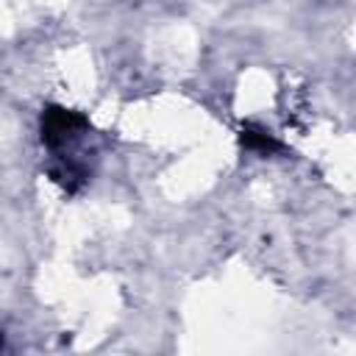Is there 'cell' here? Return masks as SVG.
<instances>
[{
    "mask_svg": "<svg viewBox=\"0 0 356 356\" xmlns=\"http://www.w3.org/2000/svg\"><path fill=\"white\" fill-rule=\"evenodd\" d=\"M86 128H89V120L81 111H72L64 106H47L42 111V142L53 150L67 145L70 139H75Z\"/></svg>",
    "mask_w": 356,
    "mask_h": 356,
    "instance_id": "1",
    "label": "cell"
},
{
    "mask_svg": "<svg viewBox=\"0 0 356 356\" xmlns=\"http://www.w3.org/2000/svg\"><path fill=\"white\" fill-rule=\"evenodd\" d=\"M239 142H242L248 150H256V153H264V156L281 150V142H278L273 134H267L264 128H256V125H245L242 134H239Z\"/></svg>",
    "mask_w": 356,
    "mask_h": 356,
    "instance_id": "2",
    "label": "cell"
}]
</instances>
